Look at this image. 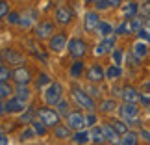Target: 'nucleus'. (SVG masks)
Wrapping results in <instances>:
<instances>
[{"instance_id": "15", "label": "nucleus", "mask_w": 150, "mask_h": 145, "mask_svg": "<svg viewBox=\"0 0 150 145\" xmlns=\"http://www.w3.org/2000/svg\"><path fill=\"white\" fill-rule=\"evenodd\" d=\"M119 115L122 119H126L130 123V121H134L137 115H139V106H137V102H124L119 106Z\"/></svg>"}, {"instance_id": "21", "label": "nucleus", "mask_w": 150, "mask_h": 145, "mask_svg": "<svg viewBox=\"0 0 150 145\" xmlns=\"http://www.w3.org/2000/svg\"><path fill=\"white\" fill-rule=\"evenodd\" d=\"M102 126H104V132H106V141L109 145H120V138H122V134H119V132L109 125V121L106 125H102Z\"/></svg>"}, {"instance_id": "52", "label": "nucleus", "mask_w": 150, "mask_h": 145, "mask_svg": "<svg viewBox=\"0 0 150 145\" xmlns=\"http://www.w3.org/2000/svg\"><path fill=\"white\" fill-rule=\"evenodd\" d=\"M141 2H150V0H141Z\"/></svg>"}, {"instance_id": "50", "label": "nucleus", "mask_w": 150, "mask_h": 145, "mask_svg": "<svg viewBox=\"0 0 150 145\" xmlns=\"http://www.w3.org/2000/svg\"><path fill=\"white\" fill-rule=\"evenodd\" d=\"M83 4H85V6H95L96 0H83Z\"/></svg>"}, {"instance_id": "43", "label": "nucleus", "mask_w": 150, "mask_h": 145, "mask_svg": "<svg viewBox=\"0 0 150 145\" xmlns=\"http://www.w3.org/2000/svg\"><path fill=\"white\" fill-rule=\"evenodd\" d=\"M9 15V2L8 0H0V17L6 19Z\"/></svg>"}, {"instance_id": "10", "label": "nucleus", "mask_w": 150, "mask_h": 145, "mask_svg": "<svg viewBox=\"0 0 150 145\" xmlns=\"http://www.w3.org/2000/svg\"><path fill=\"white\" fill-rule=\"evenodd\" d=\"M85 80H87L89 84H100L102 80H106V69H104L100 63L89 65L87 71H85Z\"/></svg>"}, {"instance_id": "18", "label": "nucleus", "mask_w": 150, "mask_h": 145, "mask_svg": "<svg viewBox=\"0 0 150 145\" xmlns=\"http://www.w3.org/2000/svg\"><path fill=\"white\" fill-rule=\"evenodd\" d=\"M98 110L104 115H109V117H111L113 114H119V104H117V101H115L113 97L111 99H104V101L100 102Z\"/></svg>"}, {"instance_id": "1", "label": "nucleus", "mask_w": 150, "mask_h": 145, "mask_svg": "<svg viewBox=\"0 0 150 145\" xmlns=\"http://www.w3.org/2000/svg\"><path fill=\"white\" fill-rule=\"evenodd\" d=\"M71 95L74 102L80 108H83V112H96V102L91 97V93H87V89L80 88V86H71Z\"/></svg>"}, {"instance_id": "34", "label": "nucleus", "mask_w": 150, "mask_h": 145, "mask_svg": "<svg viewBox=\"0 0 150 145\" xmlns=\"http://www.w3.org/2000/svg\"><path fill=\"white\" fill-rule=\"evenodd\" d=\"M28 52H30V54L35 58V60H41L43 63H47V61H48V56L41 50V47H35L33 43H28Z\"/></svg>"}, {"instance_id": "45", "label": "nucleus", "mask_w": 150, "mask_h": 145, "mask_svg": "<svg viewBox=\"0 0 150 145\" xmlns=\"http://www.w3.org/2000/svg\"><path fill=\"white\" fill-rule=\"evenodd\" d=\"M32 136H35V132H33V129H32V126H30V129H26V130H22L21 134H19L21 141H26V140H30Z\"/></svg>"}, {"instance_id": "49", "label": "nucleus", "mask_w": 150, "mask_h": 145, "mask_svg": "<svg viewBox=\"0 0 150 145\" xmlns=\"http://www.w3.org/2000/svg\"><path fill=\"white\" fill-rule=\"evenodd\" d=\"M0 145H8V132L6 130L0 132Z\"/></svg>"}, {"instance_id": "32", "label": "nucleus", "mask_w": 150, "mask_h": 145, "mask_svg": "<svg viewBox=\"0 0 150 145\" xmlns=\"http://www.w3.org/2000/svg\"><path fill=\"white\" fill-rule=\"evenodd\" d=\"M30 126L33 129V132H35V136H47V134H48V126L45 125V123H43V121L39 119V117H35V119H33L32 123H30Z\"/></svg>"}, {"instance_id": "47", "label": "nucleus", "mask_w": 150, "mask_h": 145, "mask_svg": "<svg viewBox=\"0 0 150 145\" xmlns=\"http://www.w3.org/2000/svg\"><path fill=\"white\" fill-rule=\"evenodd\" d=\"M139 102L143 104V108H150V95H141Z\"/></svg>"}, {"instance_id": "30", "label": "nucleus", "mask_w": 150, "mask_h": 145, "mask_svg": "<svg viewBox=\"0 0 150 145\" xmlns=\"http://www.w3.org/2000/svg\"><path fill=\"white\" fill-rule=\"evenodd\" d=\"M132 34H134V30H132V24L128 19H124L122 22H119L115 26V36H119V37H126V36H132Z\"/></svg>"}, {"instance_id": "7", "label": "nucleus", "mask_w": 150, "mask_h": 145, "mask_svg": "<svg viewBox=\"0 0 150 145\" xmlns=\"http://www.w3.org/2000/svg\"><path fill=\"white\" fill-rule=\"evenodd\" d=\"M11 80L15 82V86H30L33 82V74L28 65H19L13 69V78Z\"/></svg>"}, {"instance_id": "53", "label": "nucleus", "mask_w": 150, "mask_h": 145, "mask_svg": "<svg viewBox=\"0 0 150 145\" xmlns=\"http://www.w3.org/2000/svg\"><path fill=\"white\" fill-rule=\"evenodd\" d=\"M148 112H150V108H148Z\"/></svg>"}, {"instance_id": "42", "label": "nucleus", "mask_w": 150, "mask_h": 145, "mask_svg": "<svg viewBox=\"0 0 150 145\" xmlns=\"http://www.w3.org/2000/svg\"><path fill=\"white\" fill-rule=\"evenodd\" d=\"M93 8L96 11H108V9H111V6H109L108 0H96V4L93 6Z\"/></svg>"}, {"instance_id": "29", "label": "nucleus", "mask_w": 150, "mask_h": 145, "mask_svg": "<svg viewBox=\"0 0 150 145\" xmlns=\"http://www.w3.org/2000/svg\"><path fill=\"white\" fill-rule=\"evenodd\" d=\"M96 34L100 36V39H104V37H109V36H113L115 34V26L111 24V22H108V21H100V24H98V28H96Z\"/></svg>"}, {"instance_id": "3", "label": "nucleus", "mask_w": 150, "mask_h": 145, "mask_svg": "<svg viewBox=\"0 0 150 145\" xmlns=\"http://www.w3.org/2000/svg\"><path fill=\"white\" fill-rule=\"evenodd\" d=\"M37 117L41 119L43 123L48 126V129H54V126H57V125L61 123V115H59V112H57L56 108H50L48 104H47V106L37 108Z\"/></svg>"}, {"instance_id": "31", "label": "nucleus", "mask_w": 150, "mask_h": 145, "mask_svg": "<svg viewBox=\"0 0 150 145\" xmlns=\"http://www.w3.org/2000/svg\"><path fill=\"white\" fill-rule=\"evenodd\" d=\"M35 117H37V110L33 108V106H28L22 114H19V123H22V125H30Z\"/></svg>"}, {"instance_id": "44", "label": "nucleus", "mask_w": 150, "mask_h": 145, "mask_svg": "<svg viewBox=\"0 0 150 145\" xmlns=\"http://www.w3.org/2000/svg\"><path fill=\"white\" fill-rule=\"evenodd\" d=\"M85 115H87V126L91 129V126L98 125V117H96L95 112H85Z\"/></svg>"}, {"instance_id": "38", "label": "nucleus", "mask_w": 150, "mask_h": 145, "mask_svg": "<svg viewBox=\"0 0 150 145\" xmlns=\"http://www.w3.org/2000/svg\"><path fill=\"white\" fill-rule=\"evenodd\" d=\"M11 78H13V71L8 67V63L2 61V65H0V82H11Z\"/></svg>"}, {"instance_id": "39", "label": "nucleus", "mask_w": 150, "mask_h": 145, "mask_svg": "<svg viewBox=\"0 0 150 145\" xmlns=\"http://www.w3.org/2000/svg\"><path fill=\"white\" fill-rule=\"evenodd\" d=\"M6 22H8L9 26H19V22H21V13H17V11H9V15L4 19Z\"/></svg>"}, {"instance_id": "48", "label": "nucleus", "mask_w": 150, "mask_h": 145, "mask_svg": "<svg viewBox=\"0 0 150 145\" xmlns=\"http://www.w3.org/2000/svg\"><path fill=\"white\" fill-rule=\"evenodd\" d=\"M109 6H111V9H117V8H122L124 0H108Z\"/></svg>"}, {"instance_id": "37", "label": "nucleus", "mask_w": 150, "mask_h": 145, "mask_svg": "<svg viewBox=\"0 0 150 145\" xmlns=\"http://www.w3.org/2000/svg\"><path fill=\"white\" fill-rule=\"evenodd\" d=\"M15 95L22 99V101H30L32 99V89H30V86H15Z\"/></svg>"}, {"instance_id": "6", "label": "nucleus", "mask_w": 150, "mask_h": 145, "mask_svg": "<svg viewBox=\"0 0 150 145\" xmlns=\"http://www.w3.org/2000/svg\"><path fill=\"white\" fill-rule=\"evenodd\" d=\"M61 99H63V86L59 82H52L48 88L43 91V101H45V104H48V106H56Z\"/></svg>"}, {"instance_id": "26", "label": "nucleus", "mask_w": 150, "mask_h": 145, "mask_svg": "<svg viewBox=\"0 0 150 145\" xmlns=\"http://www.w3.org/2000/svg\"><path fill=\"white\" fill-rule=\"evenodd\" d=\"M109 125H111L119 134H126V132L130 130V123L126 119H122V117H113L111 115V117H109Z\"/></svg>"}, {"instance_id": "14", "label": "nucleus", "mask_w": 150, "mask_h": 145, "mask_svg": "<svg viewBox=\"0 0 150 145\" xmlns=\"http://www.w3.org/2000/svg\"><path fill=\"white\" fill-rule=\"evenodd\" d=\"M65 123L71 126L72 130H82L87 126V115L83 112H71L69 117H65Z\"/></svg>"}, {"instance_id": "13", "label": "nucleus", "mask_w": 150, "mask_h": 145, "mask_svg": "<svg viewBox=\"0 0 150 145\" xmlns=\"http://www.w3.org/2000/svg\"><path fill=\"white\" fill-rule=\"evenodd\" d=\"M100 11H96V9H89V11H85V15H83V30L85 32H96V28H98L100 24Z\"/></svg>"}, {"instance_id": "35", "label": "nucleus", "mask_w": 150, "mask_h": 145, "mask_svg": "<svg viewBox=\"0 0 150 145\" xmlns=\"http://www.w3.org/2000/svg\"><path fill=\"white\" fill-rule=\"evenodd\" d=\"M54 108L57 110V112H59L61 117H69V115H71V112H72V110H71V102H69V99H61V101L57 102Z\"/></svg>"}, {"instance_id": "28", "label": "nucleus", "mask_w": 150, "mask_h": 145, "mask_svg": "<svg viewBox=\"0 0 150 145\" xmlns=\"http://www.w3.org/2000/svg\"><path fill=\"white\" fill-rule=\"evenodd\" d=\"M141 141V136H139V132H135V130H128L126 134H122V138H120V145H139Z\"/></svg>"}, {"instance_id": "5", "label": "nucleus", "mask_w": 150, "mask_h": 145, "mask_svg": "<svg viewBox=\"0 0 150 145\" xmlns=\"http://www.w3.org/2000/svg\"><path fill=\"white\" fill-rule=\"evenodd\" d=\"M54 30H56L54 22L45 19V21L35 22V26H33V36H35L37 41H48V39L56 34Z\"/></svg>"}, {"instance_id": "23", "label": "nucleus", "mask_w": 150, "mask_h": 145, "mask_svg": "<svg viewBox=\"0 0 150 145\" xmlns=\"http://www.w3.org/2000/svg\"><path fill=\"white\" fill-rule=\"evenodd\" d=\"M139 4L141 2H135V0H128L126 4H122V15L124 19H132V17H137L139 15Z\"/></svg>"}, {"instance_id": "46", "label": "nucleus", "mask_w": 150, "mask_h": 145, "mask_svg": "<svg viewBox=\"0 0 150 145\" xmlns=\"http://www.w3.org/2000/svg\"><path fill=\"white\" fill-rule=\"evenodd\" d=\"M139 136H141V140H145L150 143V129H145V126H141L139 129Z\"/></svg>"}, {"instance_id": "22", "label": "nucleus", "mask_w": 150, "mask_h": 145, "mask_svg": "<svg viewBox=\"0 0 150 145\" xmlns=\"http://www.w3.org/2000/svg\"><path fill=\"white\" fill-rule=\"evenodd\" d=\"M132 52H134V54L143 61L145 58H148V54H150V47H148L146 41H141V39H139V41H135L134 45H132Z\"/></svg>"}, {"instance_id": "11", "label": "nucleus", "mask_w": 150, "mask_h": 145, "mask_svg": "<svg viewBox=\"0 0 150 145\" xmlns=\"http://www.w3.org/2000/svg\"><path fill=\"white\" fill-rule=\"evenodd\" d=\"M2 61L4 63H9L13 67H19V65H24L26 60H24V54L15 49H2Z\"/></svg>"}, {"instance_id": "40", "label": "nucleus", "mask_w": 150, "mask_h": 145, "mask_svg": "<svg viewBox=\"0 0 150 145\" xmlns=\"http://www.w3.org/2000/svg\"><path fill=\"white\" fill-rule=\"evenodd\" d=\"M111 58H113V63H117V65H122V58H124V50L115 47L113 52H111Z\"/></svg>"}, {"instance_id": "20", "label": "nucleus", "mask_w": 150, "mask_h": 145, "mask_svg": "<svg viewBox=\"0 0 150 145\" xmlns=\"http://www.w3.org/2000/svg\"><path fill=\"white\" fill-rule=\"evenodd\" d=\"M122 74H124L122 67L117 65V63H111L109 67H106V80L108 82H119L122 78Z\"/></svg>"}, {"instance_id": "41", "label": "nucleus", "mask_w": 150, "mask_h": 145, "mask_svg": "<svg viewBox=\"0 0 150 145\" xmlns=\"http://www.w3.org/2000/svg\"><path fill=\"white\" fill-rule=\"evenodd\" d=\"M135 34H137V37H139L141 41H146V43H150V28H148L146 24L143 26L141 30H137Z\"/></svg>"}, {"instance_id": "24", "label": "nucleus", "mask_w": 150, "mask_h": 145, "mask_svg": "<svg viewBox=\"0 0 150 145\" xmlns=\"http://www.w3.org/2000/svg\"><path fill=\"white\" fill-rule=\"evenodd\" d=\"M71 141L74 145H87L91 141V130L82 129V130H74V134L71 138Z\"/></svg>"}, {"instance_id": "17", "label": "nucleus", "mask_w": 150, "mask_h": 145, "mask_svg": "<svg viewBox=\"0 0 150 145\" xmlns=\"http://www.w3.org/2000/svg\"><path fill=\"white\" fill-rule=\"evenodd\" d=\"M52 134H54L56 140H61V141H63V140H71L72 134H74V130H72L67 123H59L57 126H54V129H52Z\"/></svg>"}, {"instance_id": "51", "label": "nucleus", "mask_w": 150, "mask_h": 145, "mask_svg": "<svg viewBox=\"0 0 150 145\" xmlns=\"http://www.w3.org/2000/svg\"><path fill=\"white\" fill-rule=\"evenodd\" d=\"M146 26H148V28H150V15H148V17H146Z\"/></svg>"}, {"instance_id": "8", "label": "nucleus", "mask_w": 150, "mask_h": 145, "mask_svg": "<svg viewBox=\"0 0 150 145\" xmlns=\"http://www.w3.org/2000/svg\"><path fill=\"white\" fill-rule=\"evenodd\" d=\"M54 21H56V24H59V26L72 24V21H74V9L71 8V6H59V8L56 9V13H54Z\"/></svg>"}, {"instance_id": "16", "label": "nucleus", "mask_w": 150, "mask_h": 145, "mask_svg": "<svg viewBox=\"0 0 150 145\" xmlns=\"http://www.w3.org/2000/svg\"><path fill=\"white\" fill-rule=\"evenodd\" d=\"M120 99H122L124 102H139L141 93L135 86L128 84V86H122V89H120Z\"/></svg>"}, {"instance_id": "36", "label": "nucleus", "mask_w": 150, "mask_h": 145, "mask_svg": "<svg viewBox=\"0 0 150 145\" xmlns=\"http://www.w3.org/2000/svg\"><path fill=\"white\" fill-rule=\"evenodd\" d=\"M35 17H37V13H35V11H30V13H24V15H21V22H19V26H21V28H30V26L33 24V22L37 21Z\"/></svg>"}, {"instance_id": "4", "label": "nucleus", "mask_w": 150, "mask_h": 145, "mask_svg": "<svg viewBox=\"0 0 150 145\" xmlns=\"http://www.w3.org/2000/svg\"><path fill=\"white\" fill-rule=\"evenodd\" d=\"M26 108H28V102L19 99L17 95H13V97H9L8 101H2V104H0V114L2 115H6V114H22Z\"/></svg>"}, {"instance_id": "27", "label": "nucleus", "mask_w": 150, "mask_h": 145, "mask_svg": "<svg viewBox=\"0 0 150 145\" xmlns=\"http://www.w3.org/2000/svg\"><path fill=\"white\" fill-rule=\"evenodd\" d=\"M50 84H52V78L48 76L47 73H37V76L33 78V88L39 89V91H41V89H47Z\"/></svg>"}, {"instance_id": "33", "label": "nucleus", "mask_w": 150, "mask_h": 145, "mask_svg": "<svg viewBox=\"0 0 150 145\" xmlns=\"http://www.w3.org/2000/svg\"><path fill=\"white\" fill-rule=\"evenodd\" d=\"M13 95H15V86H11L9 82H0V99L2 101H8Z\"/></svg>"}, {"instance_id": "19", "label": "nucleus", "mask_w": 150, "mask_h": 145, "mask_svg": "<svg viewBox=\"0 0 150 145\" xmlns=\"http://www.w3.org/2000/svg\"><path fill=\"white\" fill-rule=\"evenodd\" d=\"M83 71H87V69H85V61L83 60H74L71 63V67H69V76L78 80V78L83 76Z\"/></svg>"}, {"instance_id": "2", "label": "nucleus", "mask_w": 150, "mask_h": 145, "mask_svg": "<svg viewBox=\"0 0 150 145\" xmlns=\"http://www.w3.org/2000/svg\"><path fill=\"white\" fill-rule=\"evenodd\" d=\"M67 52H69L71 58H74V60H83V58L87 56V52H89V45H87V41H85L83 37L74 36V37L69 39V43H67Z\"/></svg>"}, {"instance_id": "12", "label": "nucleus", "mask_w": 150, "mask_h": 145, "mask_svg": "<svg viewBox=\"0 0 150 145\" xmlns=\"http://www.w3.org/2000/svg\"><path fill=\"white\" fill-rule=\"evenodd\" d=\"M67 43H69L67 34L65 32H56L54 36L48 39V50L54 52V54H57V52H61V50L67 49Z\"/></svg>"}, {"instance_id": "25", "label": "nucleus", "mask_w": 150, "mask_h": 145, "mask_svg": "<svg viewBox=\"0 0 150 145\" xmlns=\"http://www.w3.org/2000/svg\"><path fill=\"white\" fill-rule=\"evenodd\" d=\"M91 141H93L95 145H104V143H108V141H106V132H104V126H102V125L91 126Z\"/></svg>"}, {"instance_id": "9", "label": "nucleus", "mask_w": 150, "mask_h": 145, "mask_svg": "<svg viewBox=\"0 0 150 145\" xmlns=\"http://www.w3.org/2000/svg\"><path fill=\"white\" fill-rule=\"evenodd\" d=\"M117 37L119 36H109V37H104V39H100V43L95 47V56L96 58H102V56H106V54H111L113 52V49H115V45H117Z\"/></svg>"}]
</instances>
